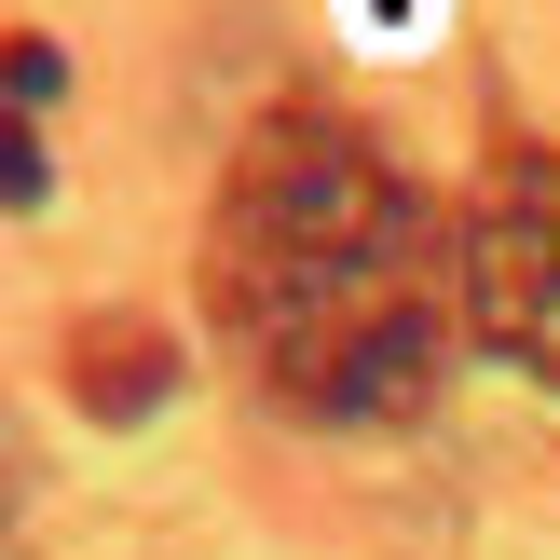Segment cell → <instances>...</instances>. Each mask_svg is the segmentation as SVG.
Returning a JSON list of instances; mask_svg holds the SVG:
<instances>
[{"mask_svg": "<svg viewBox=\"0 0 560 560\" xmlns=\"http://www.w3.org/2000/svg\"><path fill=\"white\" fill-rule=\"evenodd\" d=\"M55 69H69V55H55L42 27H14V42H0V109H42V96H55Z\"/></svg>", "mask_w": 560, "mask_h": 560, "instance_id": "5", "label": "cell"}, {"mask_svg": "<svg viewBox=\"0 0 560 560\" xmlns=\"http://www.w3.org/2000/svg\"><path fill=\"white\" fill-rule=\"evenodd\" d=\"M424 219V191L397 178V164L370 151V137L342 124V109H273V124H246L233 178H219V233H206V315L233 328L246 355L273 342V328L301 315V301H328L342 273H370L383 246Z\"/></svg>", "mask_w": 560, "mask_h": 560, "instance_id": "1", "label": "cell"}, {"mask_svg": "<svg viewBox=\"0 0 560 560\" xmlns=\"http://www.w3.org/2000/svg\"><path fill=\"white\" fill-rule=\"evenodd\" d=\"M452 273H465V328L534 383H560V151H506L465 191Z\"/></svg>", "mask_w": 560, "mask_h": 560, "instance_id": "3", "label": "cell"}, {"mask_svg": "<svg viewBox=\"0 0 560 560\" xmlns=\"http://www.w3.org/2000/svg\"><path fill=\"white\" fill-rule=\"evenodd\" d=\"M452 315H465V273H452V219H410L370 273H342L328 301H301L288 328L260 342V383L301 410V424H410L452 370Z\"/></svg>", "mask_w": 560, "mask_h": 560, "instance_id": "2", "label": "cell"}, {"mask_svg": "<svg viewBox=\"0 0 560 560\" xmlns=\"http://www.w3.org/2000/svg\"><path fill=\"white\" fill-rule=\"evenodd\" d=\"M42 191H55L42 137H27V109H0V206H42Z\"/></svg>", "mask_w": 560, "mask_h": 560, "instance_id": "6", "label": "cell"}, {"mask_svg": "<svg viewBox=\"0 0 560 560\" xmlns=\"http://www.w3.org/2000/svg\"><path fill=\"white\" fill-rule=\"evenodd\" d=\"M164 383H178V342H164L151 315H96V328L69 342V397L96 410V424H151Z\"/></svg>", "mask_w": 560, "mask_h": 560, "instance_id": "4", "label": "cell"}]
</instances>
